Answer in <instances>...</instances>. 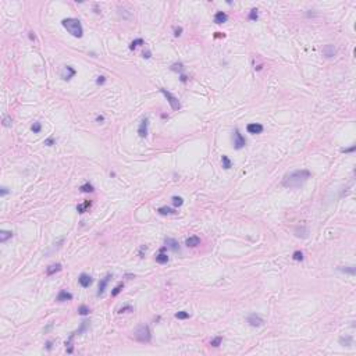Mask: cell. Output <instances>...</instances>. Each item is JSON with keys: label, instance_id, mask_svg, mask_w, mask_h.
Here are the masks:
<instances>
[{"label": "cell", "instance_id": "6da1fadb", "mask_svg": "<svg viewBox=\"0 0 356 356\" xmlns=\"http://www.w3.org/2000/svg\"><path fill=\"white\" fill-rule=\"evenodd\" d=\"M310 177H312V174H310L309 170H305V168H302V170H293L284 175L281 184L285 188H299V186H302L306 181L309 180Z\"/></svg>", "mask_w": 356, "mask_h": 356}, {"label": "cell", "instance_id": "7a4b0ae2", "mask_svg": "<svg viewBox=\"0 0 356 356\" xmlns=\"http://www.w3.org/2000/svg\"><path fill=\"white\" fill-rule=\"evenodd\" d=\"M61 25L73 35V36H75V38H82L84 28H82V24L78 18H73V17L64 18L63 21H61Z\"/></svg>", "mask_w": 356, "mask_h": 356}, {"label": "cell", "instance_id": "3957f363", "mask_svg": "<svg viewBox=\"0 0 356 356\" xmlns=\"http://www.w3.org/2000/svg\"><path fill=\"white\" fill-rule=\"evenodd\" d=\"M134 340L142 343H148L152 341V333L148 324H141L134 331Z\"/></svg>", "mask_w": 356, "mask_h": 356}, {"label": "cell", "instance_id": "277c9868", "mask_svg": "<svg viewBox=\"0 0 356 356\" xmlns=\"http://www.w3.org/2000/svg\"><path fill=\"white\" fill-rule=\"evenodd\" d=\"M160 92L164 95V98L167 99V102H168V104H170L171 110H174V111H178V110H180V109H181V103H180V100H178V98H177V96H174L171 92H168L167 89H164V88H161Z\"/></svg>", "mask_w": 356, "mask_h": 356}, {"label": "cell", "instance_id": "5b68a950", "mask_svg": "<svg viewBox=\"0 0 356 356\" xmlns=\"http://www.w3.org/2000/svg\"><path fill=\"white\" fill-rule=\"evenodd\" d=\"M232 139H234V149H236V150H241L242 148H245L246 141H245V138H243L242 134L239 132V129H238V128L234 131Z\"/></svg>", "mask_w": 356, "mask_h": 356}, {"label": "cell", "instance_id": "8992f818", "mask_svg": "<svg viewBox=\"0 0 356 356\" xmlns=\"http://www.w3.org/2000/svg\"><path fill=\"white\" fill-rule=\"evenodd\" d=\"M246 322L249 323V325H252V327H262V325L264 324V320H263L259 315H255V313L250 315V316H248Z\"/></svg>", "mask_w": 356, "mask_h": 356}, {"label": "cell", "instance_id": "52a82bcc", "mask_svg": "<svg viewBox=\"0 0 356 356\" xmlns=\"http://www.w3.org/2000/svg\"><path fill=\"white\" fill-rule=\"evenodd\" d=\"M263 125L262 124H259V123H250L246 125V131H248L249 134H252V135H257V134H262L263 132Z\"/></svg>", "mask_w": 356, "mask_h": 356}, {"label": "cell", "instance_id": "ba28073f", "mask_svg": "<svg viewBox=\"0 0 356 356\" xmlns=\"http://www.w3.org/2000/svg\"><path fill=\"white\" fill-rule=\"evenodd\" d=\"M75 74H77L75 68H73L71 66H66L63 68V71H61V78H63L64 81H70L73 77H75Z\"/></svg>", "mask_w": 356, "mask_h": 356}, {"label": "cell", "instance_id": "9c48e42d", "mask_svg": "<svg viewBox=\"0 0 356 356\" xmlns=\"http://www.w3.org/2000/svg\"><path fill=\"white\" fill-rule=\"evenodd\" d=\"M113 278V275L111 274H107L104 278H102L100 280V282H99V289H98V293L96 295L98 296H102L104 293V291H106V288H107V284H109V281Z\"/></svg>", "mask_w": 356, "mask_h": 356}, {"label": "cell", "instance_id": "30bf717a", "mask_svg": "<svg viewBox=\"0 0 356 356\" xmlns=\"http://www.w3.org/2000/svg\"><path fill=\"white\" fill-rule=\"evenodd\" d=\"M164 243H166V248L171 249L173 252H178L180 253V243H178V241L174 239V238H166L164 239Z\"/></svg>", "mask_w": 356, "mask_h": 356}, {"label": "cell", "instance_id": "8fae6325", "mask_svg": "<svg viewBox=\"0 0 356 356\" xmlns=\"http://www.w3.org/2000/svg\"><path fill=\"white\" fill-rule=\"evenodd\" d=\"M78 282L81 284L82 288H88V287H91V285H92L93 280H92V277L89 274H86V273H82V274L79 275V278H78Z\"/></svg>", "mask_w": 356, "mask_h": 356}, {"label": "cell", "instance_id": "7c38bea8", "mask_svg": "<svg viewBox=\"0 0 356 356\" xmlns=\"http://www.w3.org/2000/svg\"><path fill=\"white\" fill-rule=\"evenodd\" d=\"M148 127H149V120L148 118H143L138 127V134L141 138H146L148 136Z\"/></svg>", "mask_w": 356, "mask_h": 356}, {"label": "cell", "instance_id": "4fadbf2b", "mask_svg": "<svg viewBox=\"0 0 356 356\" xmlns=\"http://www.w3.org/2000/svg\"><path fill=\"white\" fill-rule=\"evenodd\" d=\"M335 53H337V49H335L334 45H325L324 47H323V54H324L327 59H331V57H334Z\"/></svg>", "mask_w": 356, "mask_h": 356}, {"label": "cell", "instance_id": "5bb4252c", "mask_svg": "<svg viewBox=\"0 0 356 356\" xmlns=\"http://www.w3.org/2000/svg\"><path fill=\"white\" fill-rule=\"evenodd\" d=\"M59 302H66V300H73V293L71 292H67L66 289H61L60 292H59V295H57L56 298Z\"/></svg>", "mask_w": 356, "mask_h": 356}, {"label": "cell", "instance_id": "9a60e30c", "mask_svg": "<svg viewBox=\"0 0 356 356\" xmlns=\"http://www.w3.org/2000/svg\"><path fill=\"white\" fill-rule=\"evenodd\" d=\"M185 245L188 246V248H195V246L200 245V238H199L198 235H192V236H189V238H186V241H185Z\"/></svg>", "mask_w": 356, "mask_h": 356}, {"label": "cell", "instance_id": "2e32d148", "mask_svg": "<svg viewBox=\"0 0 356 356\" xmlns=\"http://www.w3.org/2000/svg\"><path fill=\"white\" fill-rule=\"evenodd\" d=\"M61 264L60 263H53V264H50L49 267L46 268V274L47 275H53L56 274V273H59V271H61Z\"/></svg>", "mask_w": 356, "mask_h": 356}, {"label": "cell", "instance_id": "e0dca14e", "mask_svg": "<svg viewBox=\"0 0 356 356\" xmlns=\"http://www.w3.org/2000/svg\"><path fill=\"white\" fill-rule=\"evenodd\" d=\"M157 213L160 216H173V214H177V211L174 210V209L167 207V206H161V207H159L157 209Z\"/></svg>", "mask_w": 356, "mask_h": 356}, {"label": "cell", "instance_id": "ac0fdd59", "mask_svg": "<svg viewBox=\"0 0 356 356\" xmlns=\"http://www.w3.org/2000/svg\"><path fill=\"white\" fill-rule=\"evenodd\" d=\"M227 20H228V16L224 13V11H217V13L214 14V22L218 24V25H220V24H224Z\"/></svg>", "mask_w": 356, "mask_h": 356}, {"label": "cell", "instance_id": "d6986e66", "mask_svg": "<svg viewBox=\"0 0 356 356\" xmlns=\"http://www.w3.org/2000/svg\"><path fill=\"white\" fill-rule=\"evenodd\" d=\"M10 238H13V232H11V231H6V230L0 231V242L2 243L7 242Z\"/></svg>", "mask_w": 356, "mask_h": 356}, {"label": "cell", "instance_id": "ffe728a7", "mask_svg": "<svg viewBox=\"0 0 356 356\" xmlns=\"http://www.w3.org/2000/svg\"><path fill=\"white\" fill-rule=\"evenodd\" d=\"M340 343L342 345V347H351L352 345V341H353V338H352V335H345V337H340Z\"/></svg>", "mask_w": 356, "mask_h": 356}, {"label": "cell", "instance_id": "44dd1931", "mask_svg": "<svg viewBox=\"0 0 356 356\" xmlns=\"http://www.w3.org/2000/svg\"><path fill=\"white\" fill-rule=\"evenodd\" d=\"M91 205H92V202L91 200H86V202H84V203H81V205H78L77 206V210H78V213H85L86 210H88L89 207H91Z\"/></svg>", "mask_w": 356, "mask_h": 356}, {"label": "cell", "instance_id": "7402d4cb", "mask_svg": "<svg viewBox=\"0 0 356 356\" xmlns=\"http://www.w3.org/2000/svg\"><path fill=\"white\" fill-rule=\"evenodd\" d=\"M79 191H81V192H85V193H92V192H95V188L92 184L85 182L84 185L79 186Z\"/></svg>", "mask_w": 356, "mask_h": 356}, {"label": "cell", "instance_id": "603a6c76", "mask_svg": "<svg viewBox=\"0 0 356 356\" xmlns=\"http://www.w3.org/2000/svg\"><path fill=\"white\" fill-rule=\"evenodd\" d=\"M156 262H157L159 264H166V263L168 262V256L166 255L164 252H160L157 256H156Z\"/></svg>", "mask_w": 356, "mask_h": 356}, {"label": "cell", "instance_id": "cb8c5ba5", "mask_svg": "<svg viewBox=\"0 0 356 356\" xmlns=\"http://www.w3.org/2000/svg\"><path fill=\"white\" fill-rule=\"evenodd\" d=\"M338 270L342 271V273H345V274H351V275H355L356 270H355V266H347V267H338Z\"/></svg>", "mask_w": 356, "mask_h": 356}, {"label": "cell", "instance_id": "d4e9b609", "mask_svg": "<svg viewBox=\"0 0 356 356\" xmlns=\"http://www.w3.org/2000/svg\"><path fill=\"white\" fill-rule=\"evenodd\" d=\"M221 164H223V167L225 168V170H230V168L232 167V163H231L230 157H228V156H225V155L221 157Z\"/></svg>", "mask_w": 356, "mask_h": 356}, {"label": "cell", "instance_id": "484cf974", "mask_svg": "<svg viewBox=\"0 0 356 356\" xmlns=\"http://www.w3.org/2000/svg\"><path fill=\"white\" fill-rule=\"evenodd\" d=\"M221 342H223V337H221V335H217V337L211 338V341H210V347L217 348V347H220V345H221Z\"/></svg>", "mask_w": 356, "mask_h": 356}, {"label": "cell", "instance_id": "4316f807", "mask_svg": "<svg viewBox=\"0 0 356 356\" xmlns=\"http://www.w3.org/2000/svg\"><path fill=\"white\" fill-rule=\"evenodd\" d=\"M141 45H145V42H143V39H141V38L135 39V41H132V42H131V45H129V50H135L136 47H138V46H141Z\"/></svg>", "mask_w": 356, "mask_h": 356}, {"label": "cell", "instance_id": "83f0119b", "mask_svg": "<svg viewBox=\"0 0 356 356\" xmlns=\"http://www.w3.org/2000/svg\"><path fill=\"white\" fill-rule=\"evenodd\" d=\"M171 71H175V73H180V74H182V71H184V64L182 63H174V64H171Z\"/></svg>", "mask_w": 356, "mask_h": 356}, {"label": "cell", "instance_id": "f1b7e54d", "mask_svg": "<svg viewBox=\"0 0 356 356\" xmlns=\"http://www.w3.org/2000/svg\"><path fill=\"white\" fill-rule=\"evenodd\" d=\"M171 202H173V205L175 206V207H180V206L184 205V199L181 198V196H173V198H171Z\"/></svg>", "mask_w": 356, "mask_h": 356}, {"label": "cell", "instance_id": "f546056e", "mask_svg": "<svg viewBox=\"0 0 356 356\" xmlns=\"http://www.w3.org/2000/svg\"><path fill=\"white\" fill-rule=\"evenodd\" d=\"M191 316H189L188 312H184V310H181V312H177L175 313V318H178V320H185V318H189Z\"/></svg>", "mask_w": 356, "mask_h": 356}, {"label": "cell", "instance_id": "4dcf8cb0", "mask_svg": "<svg viewBox=\"0 0 356 356\" xmlns=\"http://www.w3.org/2000/svg\"><path fill=\"white\" fill-rule=\"evenodd\" d=\"M31 129H32V132L34 134H39L41 132V129H42V124L39 123V121H35V123L31 125Z\"/></svg>", "mask_w": 356, "mask_h": 356}, {"label": "cell", "instance_id": "1f68e13d", "mask_svg": "<svg viewBox=\"0 0 356 356\" xmlns=\"http://www.w3.org/2000/svg\"><path fill=\"white\" fill-rule=\"evenodd\" d=\"M78 313H79V315H81V316H88L89 313H91V310H89V307H88V306H85V305H81V306H79V307H78Z\"/></svg>", "mask_w": 356, "mask_h": 356}, {"label": "cell", "instance_id": "d6a6232c", "mask_svg": "<svg viewBox=\"0 0 356 356\" xmlns=\"http://www.w3.org/2000/svg\"><path fill=\"white\" fill-rule=\"evenodd\" d=\"M292 259L295 260V262H302L303 260V253L300 252V250H295L292 255Z\"/></svg>", "mask_w": 356, "mask_h": 356}, {"label": "cell", "instance_id": "836d02e7", "mask_svg": "<svg viewBox=\"0 0 356 356\" xmlns=\"http://www.w3.org/2000/svg\"><path fill=\"white\" fill-rule=\"evenodd\" d=\"M123 288H124V282H120L116 288H114L113 291H111V296H117L118 293L121 292V291H123Z\"/></svg>", "mask_w": 356, "mask_h": 356}, {"label": "cell", "instance_id": "e575fe53", "mask_svg": "<svg viewBox=\"0 0 356 356\" xmlns=\"http://www.w3.org/2000/svg\"><path fill=\"white\" fill-rule=\"evenodd\" d=\"M88 327H89V322H86V320H85V322H82L81 327H79L78 330L75 331V334H78V335H79V334H82V333H84V331H85Z\"/></svg>", "mask_w": 356, "mask_h": 356}, {"label": "cell", "instance_id": "d590c367", "mask_svg": "<svg viewBox=\"0 0 356 356\" xmlns=\"http://www.w3.org/2000/svg\"><path fill=\"white\" fill-rule=\"evenodd\" d=\"M259 17V13H257V9H252L250 10V13H249V20H252V21H256Z\"/></svg>", "mask_w": 356, "mask_h": 356}, {"label": "cell", "instance_id": "8d00e7d4", "mask_svg": "<svg viewBox=\"0 0 356 356\" xmlns=\"http://www.w3.org/2000/svg\"><path fill=\"white\" fill-rule=\"evenodd\" d=\"M3 125L4 127H11L13 125V120H11V117L10 116H4L3 117Z\"/></svg>", "mask_w": 356, "mask_h": 356}, {"label": "cell", "instance_id": "74e56055", "mask_svg": "<svg viewBox=\"0 0 356 356\" xmlns=\"http://www.w3.org/2000/svg\"><path fill=\"white\" fill-rule=\"evenodd\" d=\"M127 312H134L132 306H124V307H121V309L118 310V313H127Z\"/></svg>", "mask_w": 356, "mask_h": 356}, {"label": "cell", "instance_id": "f35d334b", "mask_svg": "<svg viewBox=\"0 0 356 356\" xmlns=\"http://www.w3.org/2000/svg\"><path fill=\"white\" fill-rule=\"evenodd\" d=\"M181 34H182V28H181V27H174V35H175V36H180Z\"/></svg>", "mask_w": 356, "mask_h": 356}, {"label": "cell", "instance_id": "ab89813d", "mask_svg": "<svg viewBox=\"0 0 356 356\" xmlns=\"http://www.w3.org/2000/svg\"><path fill=\"white\" fill-rule=\"evenodd\" d=\"M104 82H106V77H103V75L98 77V79H96V84H98V85H102Z\"/></svg>", "mask_w": 356, "mask_h": 356}, {"label": "cell", "instance_id": "60d3db41", "mask_svg": "<svg viewBox=\"0 0 356 356\" xmlns=\"http://www.w3.org/2000/svg\"><path fill=\"white\" fill-rule=\"evenodd\" d=\"M45 145L46 146H53L54 145V139L53 138H47L46 141H45Z\"/></svg>", "mask_w": 356, "mask_h": 356}, {"label": "cell", "instance_id": "b9f144b4", "mask_svg": "<svg viewBox=\"0 0 356 356\" xmlns=\"http://www.w3.org/2000/svg\"><path fill=\"white\" fill-rule=\"evenodd\" d=\"M355 149H356V146H355V145H352V146H351V148L342 149V152H343V153H352V152L355 150Z\"/></svg>", "mask_w": 356, "mask_h": 356}, {"label": "cell", "instance_id": "7bdbcfd3", "mask_svg": "<svg viewBox=\"0 0 356 356\" xmlns=\"http://www.w3.org/2000/svg\"><path fill=\"white\" fill-rule=\"evenodd\" d=\"M146 249H148V248H146L145 245L141 246V249H139V257H143V253L146 252Z\"/></svg>", "mask_w": 356, "mask_h": 356}, {"label": "cell", "instance_id": "ee69618b", "mask_svg": "<svg viewBox=\"0 0 356 356\" xmlns=\"http://www.w3.org/2000/svg\"><path fill=\"white\" fill-rule=\"evenodd\" d=\"M7 193H9V189H7L6 186H3V188H2V192H0V195L4 196V195H7Z\"/></svg>", "mask_w": 356, "mask_h": 356}, {"label": "cell", "instance_id": "f6af8a7d", "mask_svg": "<svg viewBox=\"0 0 356 356\" xmlns=\"http://www.w3.org/2000/svg\"><path fill=\"white\" fill-rule=\"evenodd\" d=\"M52 347H53V342H52V341H47V342H46V349L47 351H52Z\"/></svg>", "mask_w": 356, "mask_h": 356}, {"label": "cell", "instance_id": "bcb514c9", "mask_svg": "<svg viewBox=\"0 0 356 356\" xmlns=\"http://www.w3.org/2000/svg\"><path fill=\"white\" fill-rule=\"evenodd\" d=\"M142 54H143V57H145V59H150V52H149V50H143V53H142Z\"/></svg>", "mask_w": 356, "mask_h": 356}, {"label": "cell", "instance_id": "7dc6e473", "mask_svg": "<svg viewBox=\"0 0 356 356\" xmlns=\"http://www.w3.org/2000/svg\"><path fill=\"white\" fill-rule=\"evenodd\" d=\"M180 79H181V82H182V84H185V82L188 81V77H186V75H184V74H181Z\"/></svg>", "mask_w": 356, "mask_h": 356}, {"label": "cell", "instance_id": "c3c4849f", "mask_svg": "<svg viewBox=\"0 0 356 356\" xmlns=\"http://www.w3.org/2000/svg\"><path fill=\"white\" fill-rule=\"evenodd\" d=\"M104 121V117L103 116H98L96 117V123H103Z\"/></svg>", "mask_w": 356, "mask_h": 356}, {"label": "cell", "instance_id": "681fc988", "mask_svg": "<svg viewBox=\"0 0 356 356\" xmlns=\"http://www.w3.org/2000/svg\"><path fill=\"white\" fill-rule=\"evenodd\" d=\"M225 35L224 34H221V32H216V35H214V38H224Z\"/></svg>", "mask_w": 356, "mask_h": 356}, {"label": "cell", "instance_id": "f907efd6", "mask_svg": "<svg viewBox=\"0 0 356 356\" xmlns=\"http://www.w3.org/2000/svg\"><path fill=\"white\" fill-rule=\"evenodd\" d=\"M29 38H31L32 41H35V39H36V36H35V34H34V32H29Z\"/></svg>", "mask_w": 356, "mask_h": 356}]
</instances>
